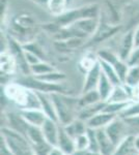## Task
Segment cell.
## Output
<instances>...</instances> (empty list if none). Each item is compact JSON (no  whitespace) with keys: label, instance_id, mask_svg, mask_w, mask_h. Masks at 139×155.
<instances>
[{"label":"cell","instance_id":"cell-1","mask_svg":"<svg viewBox=\"0 0 139 155\" xmlns=\"http://www.w3.org/2000/svg\"><path fill=\"white\" fill-rule=\"evenodd\" d=\"M4 94L9 101H14L21 109H42L37 92L17 83L7 84Z\"/></svg>","mask_w":139,"mask_h":155},{"label":"cell","instance_id":"cell-2","mask_svg":"<svg viewBox=\"0 0 139 155\" xmlns=\"http://www.w3.org/2000/svg\"><path fill=\"white\" fill-rule=\"evenodd\" d=\"M56 110L58 123L65 126L78 118L79 113V98L68 96L65 93H50Z\"/></svg>","mask_w":139,"mask_h":155},{"label":"cell","instance_id":"cell-3","mask_svg":"<svg viewBox=\"0 0 139 155\" xmlns=\"http://www.w3.org/2000/svg\"><path fill=\"white\" fill-rule=\"evenodd\" d=\"M1 140L12 155H35L27 137L9 127H1Z\"/></svg>","mask_w":139,"mask_h":155},{"label":"cell","instance_id":"cell-4","mask_svg":"<svg viewBox=\"0 0 139 155\" xmlns=\"http://www.w3.org/2000/svg\"><path fill=\"white\" fill-rule=\"evenodd\" d=\"M101 15V8L97 3H90L86 5L74 8L71 11H65L64 14L56 17V23L61 27L69 26V25L75 23L82 19H92L99 18Z\"/></svg>","mask_w":139,"mask_h":155},{"label":"cell","instance_id":"cell-5","mask_svg":"<svg viewBox=\"0 0 139 155\" xmlns=\"http://www.w3.org/2000/svg\"><path fill=\"white\" fill-rule=\"evenodd\" d=\"M120 29H122L120 25H113L109 23L108 21H106L105 17H103L102 11H101L99 26L97 30H96V32L93 33V35L89 38V45H95L104 41L109 37L118 33L120 31Z\"/></svg>","mask_w":139,"mask_h":155},{"label":"cell","instance_id":"cell-6","mask_svg":"<svg viewBox=\"0 0 139 155\" xmlns=\"http://www.w3.org/2000/svg\"><path fill=\"white\" fill-rule=\"evenodd\" d=\"M104 129L107 136L110 137V140L114 143L115 146H117L126 137L130 136V132H129L128 126L126 124L125 120L120 116L116 117Z\"/></svg>","mask_w":139,"mask_h":155},{"label":"cell","instance_id":"cell-7","mask_svg":"<svg viewBox=\"0 0 139 155\" xmlns=\"http://www.w3.org/2000/svg\"><path fill=\"white\" fill-rule=\"evenodd\" d=\"M7 45H9V53L16 59L18 68L23 72L24 76H30L31 74V71H30V65L26 60L25 50L23 48V46L14 38H9V41H7Z\"/></svg>","mask_w":139,"mask_h":155},{"label":"cell","instance_id":"cell-8","mask_svg":"<svg viewBox=\"0 0 139 155\" xmlns=\"http://www.w3.org/2000/svg\"><path fill=\"white\" fill-rule=\"evenodd\" d=\"M5 118L9 124L7 127L26 137V131L29 127V124L23 118L20 112H7L5 114Z\"/></svg>","mask_w":139,"mask_h":155},{"label":"cell","instance_id":"cell-9","mask_svg":"<svg viewBox=\"0 0 139 155\" xmlns=\"http://www.w3.org/2000/svg\"><path fill=\"white\" fill-rule=\"evenodd\" d=\"M43 134H44L46 141L53 147H57L58 137H59L60 124L52 119L48 118L45 123L41 127Z\"/></svg>","mask_w":139,"mask_h":155},{"label":"cell","instance_id":"cell-10","mask_svg":"<svg viewBox=\"0 0 139 155\" xmlns=\"http://www.w3.org/2000/svg\"><path fill=\"white\" fill-rule=\"evenodd\" d=\"M19 112L26 120L29 125L42 127L45 121L48 119L47 115L44 113L42 109H21Z\"/></svg>","mask_w":139,"mask_h":155},{"label":"cell","instance_id":"cell-11","mask_svg":"<svg viewBox=\"0 0 139 155\" xmlns=\"http://www.w3.org/2000/svg\"><path fill=\"white\" fill-rule=\"evenodd\" d=\"M101 74H102V68H101L100 62L98 60L95 65L86 72L84 84H83L82 87V93H85V92L90 91V90L97 89Z\"/></svg>","mask_w":139,"mask_h":155},{"label":"cell","instance_id":"cell-12","mask_svg":"<svg viewBox=\"0 0 139 155\" xmlns=\"http://www.w3.org/2000/svg\"><path fill=\"white\" fill-rule=\"evenodd\" d=\"M134 49H135V46H134V29H129L125 33V35L123 36L122 41H120L117 53L118 58L127 62Z\"/></svg>","mask_w":139,"mask_h":155},{"label":"cell","instance_id":"cell-13","mask_svg":"<svg viewBox=\"0 0 139 155\" xmlns=\"http://www.w3.org/2000/svg\"><path fill=\"white\" fill-rule=\"evenodd\" d=\"M116 117H118L117 115L110 114V113H107V112L102 111V112H100V113H98L97 115H95L93 117H92L90 119H88L86 121V125L88 128L95 129V130H97V129H102L109 125Z\"/></svg>","mask_w":139,"mask_h":155},{"label":"cell","instance_id":"cell-14","mask_svg":"<svg viewBox=\"0 0 139 155\" xmlns=\"http://www.w3.org/2000/svg\"><path fill=\"white\" fill-rule=\"evenodd\" d=\"M86 42V38L85 37H79L74 36L70 37V38L64 39V41H55L54 46L56 49L60 52H73L77 49L82 48Z\"/></svg>","mask_w":139,"mask_h":155},{"label":"cell","instance_id":"cell-15","mask_svg":"<svg viewBox=\"0 0 139 155\" xmlns=\"http://www.w3.org/2000/svg\"><path fill=\"white\" fill-rule=\"evenodd\" d=\"M57 147L61 150L65 155H71L74 151H76L75 139L72 137L64 130V126L60 125L59 129V137H58Z\"/></svg>","mask_w":139,"mask_h":155},{"label":"cell","instance_id":"cell-16","mask_svg":"<svg viewBox=\"0 0 139 155\" xmlns=\"http://www.w3.org/2000/svg\"><path fill=\"white\" fill-rule=\"evenodd\" d=\"M97 137L99 143V149L103 155H113L115 151L116 146L114 145L110 137L107 136L105 129H97Z\"/></svg>","mask_w":139,"mask_h":155},{"label":"cell","instance_id":"cell-17","mask_svg":"<svg viewBox=\"0 0 139 155\" xmlns=\"http://www.w3.org/2000/svg\"><path fill=\"white\" fill-rule=\"evenodd\" d=\"M37 95H39L40 102H41L42 110L44 111V113L47 115L48 118L58 122L56 110H55L54 102L52 101L51 95H50L49 93H42V92H37Z\"/></svg>","mask_w":139,"mask_h":155},{"label":"cell","instance_id":"cell-18","mask_svg":"<svg viewBox=\"0 0 139 155\" xmlns=\"http://www.w3.org/2000/svg\"><path fill=\"white\" fill-rule=\"evenodd\" d=\"M0 63H1V74H3V76L14 74L18 68L16 59L9 53V51L1 52Z\"/></svg>","mask_w":139,"mask_h":155},{"label":"cell","instance_id":"cell-19","mask_svg":"<svg viewBox=\"0 0 139 155\" xmlns=\"http://www.w3.org/2000/svg\"><path fill=\"white\" fill-rule=\"evenodd\" d=\"M135 152H137L135 148V136L130 134L116 146L113 155H131Z\"/></svg>","mask_w":139,"mask_h":155},{"label":"cell","instance_id":"cell-20","mask_svg":"<svg viewBox=\"0 0 139 155\" xmlns=\"http://www.w3.org/2000/svg\"><path fill=\"white\" fill-rule=\"evenodd\" d=\"M113 88H114V85L111 83V81L106 77V74L102 71V74H101L100 81H99L97 90L101 96V99L103 101H107L109 99V97L111 95L113 91Z\"/></svg>","mask_w":139,"mask_h":155},{"label":"cell","instance_id":"cell-21","mask_svg":"<svg viewBox=\"0 0 139 155\" xmlns=\"http://www.w3.org/2000/svg\"><path fill=\"white\" fill-rule=\"evenodd\" d=\"M64 128L71 137L75 139V137L81 136V134H86L88 127L86 125V122L83 121L81 119H79V118H77L73 122H71L70 124L64 126Z\"/></svg>","mask_w":139,"mask_h":155},{"label":"cell","instance_id":"cell-22","mask_svg":"<svg viewBox=\"0 0 139 155\" xmlns=\"http://www.w3.org/2000/svg\"><path fill=\"white\" fill-rule=\"evenodd\" d=\"M105 104H106V101H100V102H98V104H92V106L81 107L79 113H78V118L86 122L88 119H90L92 117L95 116V115L102 112L105 107Z\"/></svg>","mask_w":139,"mask_h":155},{"label":"cell","instance_id":"cell-23","mask_svg":"<svg viewBox=\"0 0 139 155\" xmlns=\"http://www.w3.org/2000/svg\"><path fill=\"white\" fill-rule=\"evenodd\" d=\"M26 137L29 141V143L31 145L32 148L39 146V145L44 144L45 142H47L44 137V134H43L41 127L32 126V125H29L28 129H27Z\"/></svg>","mask_w":139,"mask_h":155},{"label":"cell","instance_id":"cell-24","mask_svg":"<svg viewBox=\"0 0 139 155\" xmlns=\"http://www.w3.org/2000/svg\"><path fill=\"white\" fill-rule=\"evenodd\" d=\"M98 60H99V62H100L102 71L104 72V74H106V77L110 80L111 83L114 85V86L123 84L122 81H120V79L118 78L117 74H116V71H115V69H114V67H113L112 64L109 63V62H107V61H105V60H103V59H100V58H98Z\"/></svg>","mask_w":139,"mask_h":155},{"label":"cell","instance_id":"cell-25","mask_svg":"<svg viewBox=\"0 0 139 155\" xmlns=\"http://www.w3.org/2000/svg\"><path fill=\"white\" fill-rule=\"evenodd\" d=\"M100 101H103L101 99V96L99 94L98 90H90V91H87L85 93H82V96L79 97V107L80 109L87 106H92V104H98ZM80 111V110H79Z\"/></svg>","mask_w":139,"mask_h":155},{"label":"cell","instance_id":"cell-26","mask_svg":"<svg viewBox=\"0 0 139 155\" xmlns=\"http://www.w3.org/2000/svg\"><path fill=\"white\" fill-rule=\"evenodd\" d=\"M33 77L41 80L43 82H46V83H50V84H62V82L67 80L65 74L57 71L48 72V74H41V76H33Z\"/></svg>","mask_w":139,"mask_h":155},{"label":"cell","instance_id":"cell-27","mask_svg":"<svg viewBox=\"0 0 139 155\" xmlns=\"http://www.w3.org/2000/svg\"><path fill=\"white\" fill-rule=\"evenodd\" d=\"M123 84L129 88H135V87L139 86V65L129 67L128 74Z\"/></svg>","mask_w":139,"mask_h":155},{"label":"cell","instance_id":"cell-28","mask_svg":"<svg viewBox=\"0 0 139 155\" xmlns=\"http://www.w3.org/2000/svg\"><path fill=\"white\" fill-rule=\"evenodd\" d=\"M131 102L132 101H127V102H109V101H106L103 111L107 112V113L114 114V115L120 116V115L122 114L126 109H127L128 106L131 104Z\"/></svg>","mask_w":139,"mask_h":155},{"label":"cell","instance_id":"cell-29","mask_svg":"<svg viewBox=\"0 0 139 155\" xmlns=\"http://www.w3.org/2000/svg\"><path fill=\"white\" fill-rule=\"evenodd\" d=\"M67 6H68L67 0H49L47 4L48 9L55 17H58L61 14H64Z\"/></svg>","mask_w":139,"mask_h":155},{"label":"cell","instance_id":"cell-30","mask_svg":"<svg viewBox=\"0 0 139 155\" xmlns=\"http://www.w3.org/2000/svg\"><path fill=\"white\" fill-rule=\"evenodd\" d=\"M30 71H31L32 76H41V74H48V72L54 71L56 69L53 67L51 64H49L46 61H41L39 63L34 64V65L30 66Z\"/></svg>","mask_w":139,"mask_h":155},{"label":"cell","instance_id":"cell-31","mask_svg":"<svg viewBox=\"0 0 139 155\" xmlns=\"http://www.w3.org/2000/svg\"><path fill=\"white\" fill-rule=\"evenodd\" d=\"M112 65H113V67H114L116 74H117L118 78L120 79L122 83H123V82H125V79H126V76H127V74H128V71H129V67H130V65H129L126 61H123V60H120V58L116 60Z\"/></svg>","mask_w":139,"mask_h":155},{"label":"cell","instance_id":"cell-32","mask_svg":"<svg viewBox=\"0 0 139 155\" xmlns=\"http://www.w3.org/2000/svg\"><path fill=\"white\" fill-rule=\"evenodd\" d=\"M128 126L129 132L133 136H139V116L123 118Z\"/></svg>","mask_w":139,"mask_h":155},{"label":"cell","instance_id":"cell-33","mask_svg":"<svg viewBox=\"0 0 139 155\" xmlns=\"http://www.w3.org/2000/svg\"><path fill=\"white\" fill-rule=\"evenodd\" d=\"M135 116H139V101H132L127 109L120 115V117H122V118H129V117Z\"/></svg>","mask_w":139,"mask_h":155},{"label":"cell","instance_id":"cell-34","mask_svg":"<svg viewBox=\"0 0 139 155\" xmlns=\"http://www.w3.org/2000/svg\"><path fill=\"white\" fill-rule=\"evenodd\" d=\"M75 145H76V150L87 151L88 148H89V139H88L87 132L75 137Z\"/></svg>","mask_w":139,"mask_h":155},{"label":"cell","instance_id":"cell-35","mask_svg":"<svg viewBox=\"0 0 139 155\" xmlns=\"http://www.w3.org/2000/svg\"><path fill=\"white\" fill-rule=\"evenodd\" d=\"M127 63L130 66H134V65H139V48H135L133 50L132 54L129 57Z\"/></svg>","mask_w":139,"mask_h":155},{"label":"cell","instance_id":"cell-36","mask_svg":"<svg viewBox=\"0 0 139 155\" xmlns=\"http://www.w3.org/2000/svg\"><path fill=\"white\" fill-rule=\"evenodd\" d=\"M134 46L139 48V25L134 28Z\"/></svg>","mask_w":139,"mask_h":155},{"label":"cell","instance_id":"cell-37","mask_svg":"<svg viewBox=\"0 0 139 155\" xmlns=\"http://www.w3.org/2000/svg\"><path fill=\"white\" fill-rule=\"evenodd\" d=\"M0 152H1V155H12V152L9 151V149L7 148L6 144L2 140H1V151Z\"/></svg>","mask_w":139,"mask_h":155},{"label":"cell","instance_id":"cell-38","mask_svg":"<svg viewBox=\"0 0 139 155\" xmlns=\"http://www.w3.org/2000/svg\"><path fill=\"white\" fill-rule=\"evenodd\" d=\"M48 155H65V154L59 148H58V147H53Z\"/></svg>","mask_w":139,"mask_h":155},{"label":"cell","instance_id":"cell-39","mask_svg":"<svg viewBox=\"0 0 139 155\" xmlns=\"http://www.w3.org/2000/svg\"><path fill=\"white\" fill-rule=\"evenodd\" d=\"M31 1L35 2L36 4H40V5H47L49 0H31Z\"/></svg>","mask_w":139,"mask_h":155},{"label":"cell","instance_id":"cell-40","mask_svg":"<svg viewBox=\"0 0 139 155\" xmlns=\"http://www.w3.org/2000/svg\"><path fill=\"white\" fill-rule=\"evenodd\" d=\"M85 155H103L101 152H97V151H89V150H87L86 152H85Z\"/></svg>","mask_w":139,"mask_h":155},{"label":"cell","instance_id":"cell-41","mask_svg":"<svg viewBox=\"0 0 139 155\" xmlns=\"http://www.w3.org/2000/svg\"><path fill=\"white\" fill-rule=\"evenodd\" d=\"M135 148L139 153V136H135Z\"/></svg>","mask_w":139,"mask_h":155},{"label":"cell","instance_id":"cell-42","mask_svg":"<svg viewBox=\"0 0 139 155\" xmlns=\"http://www.w3.org/2000/svg\"><path fill=\"white\" fill-rule=\"evenodd\" d=\"M85 152L86 151H81V150H76V151L73 152L71 155H85Z\"/></svg>","mask_w":139,"mask_h":155},{"label":"cell","instance_id":"cell-43","mask_svg":"<svg viewBox=\"0 0 139 155\" xmlns=\"http://www.w3.org/2000/svg\"><path fill=\"white\" fill-rule=\"evenodd\" d=\"M71 2H72V0H67V3H68V5H69V4L71 3Z\"/></svg>","mask_w":139,"mask_h":155}]
</instances>
